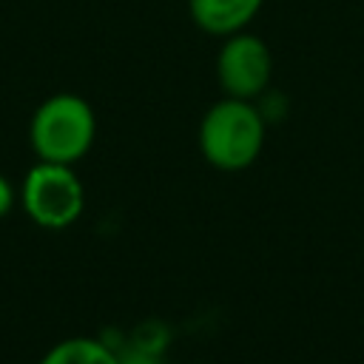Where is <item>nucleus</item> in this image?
<instances>
[{
  "mask_svg": "<svg viewBox=\"0 0 364 364\" xmlns=\"http://www.w3.org/2000/svg\"><path fill=\"white\" fill-rule=\"evenodd\" d=\"M264 114L256 100L222 97L213 102L199 122V151L208 165L219 171H245L250 168L264 148Z\"/></svg>",
  "mask_w": 364,
  "mask_h": 364,
  "instance_id": "obj_1",
  "label": "nucleus"
},
{
  "mask_svg": "<svg viewBox=\"0 0 364 364\" xmlns=\"http://www.w3.org/2000/svg\"><path fill=\"white\" fill-rule=\"evenodd\" d=\"M40 364H122L119 355L100 338L77 336L54 344Z\"/></svg>",
  "mask_w": 364,
  "mask_h": 364,
  "instance_id": "obj_6",
  "label": "nucleus"
},
{
  "mask_svg": "<svg viewBox=\"0 0 364 364\" xmlns=\"http://www.w3.org/2000/svg\"><path fill=\"white\" fill-rule=\"evenodd\" d=\"M97 136V117L88 100L80 94H51L43 100L31 117L28 139L43 162L74 165L80 162Z\"/></svg>",
  "mask_w": 364,
  "mask_h": 364,
  "instance_id": "obj_2",
  "label": "nucleus"
},
{
  "mask_svg": "<svg viewBox=\"0 0 364 364\" xmlns=\"http://www.w3.org/2000/svg\"><path fill=\"white\" fill-rule=\"evenodd\" d=\"M216 80L225 97L259 100L273 80V54L267 43L247 28L222 37V48L216 54Z\"/></svg>",
  "mask_w": 364,
  "mask_h": 364,
  "instance_id": "obj_4",
  "label": "nucleus"
},
{
  "mask_svg": "<svg viewBox=\"0 0 364 364\" xmlns=\"http://www.w3.org/2000/svg\"><path fill=\"white\" fill-rule=\"evenodd\" d=\"M11 205H14V188H11V182L0 173V216H6V213L11 210Z\"/></svg>",
  "mask_w": 364,
  "mask_h": 364,
  "instance_id": "obj_7",
  "label": "nucleus"
},
{
  "mask_svg": "<svg viewBox=\"0 0 364 364\" xmlns=\"http://www.w3.org/2000/svg\"><path fill=\"white\" fill-rule=\"evenodd\" d=\"M20 202L34 225L63 230L80 219L85 208V191L71 165L40 159L23 179Z\"/></svg>",
  "mask_w": 364,
  "mask_h": 364,
  "instance_id": "obj_3",
  "label": "nucleus"
},
{
  "mask_svg": "<svg viewBox=\"0 0 364 364\" xmlns=\"http://www.w3.org/2000/svg\"><path fill=\"white\" fill-rule=\"evenodd\" d=\"M262 6L264 0H188V14L199 31L210 37H230L245 31Z\"/></svg>",
  "mask_w": 364,
  "mask_h": 364,
  "instance_id": "obj_5",
  "label": "nucleus"
}]
</instances>
